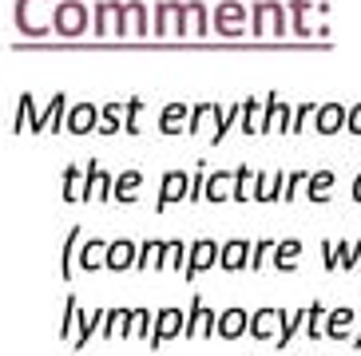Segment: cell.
<instances>
[{
	"label": "cell",
	"mask_w": 361,
	"mask_h": 356,
	"mask_svg": "<svg viewBox=\"0 0 361 356\" xmlns=\"http://www.w3.org/2000/svg\"><path fill=\"white\" fill-rule=\"evenodd\" d=\"M52 12H56V0H16L12 4V20H16V32L36 40V36L52 32Z\"/></svg>",
	"instance_id": "obj_1"
},
{
	"label": "cell",
	"mask_w": 361,
	"mask_h": 356,
	"mask_svg": "<svg viewBox=\"0 0 361 356\" xmlns=\"http://www.w3.org/2000/svg\"><path fill=\"white\" fill-rule=\"evenodd\" d=\"M87 28H92V4H84V0H56V12H52V32L56 36L80 40Z\"/></svg>",
	"instance_id": "obj_2"
},
{
	"label": "cell",
	"mask_w": 361,
	"mask_h": 356,
	"mask_svg": "<svg viewBox=\"0 0 361 356\" xmlns=\"http://www.w3.org/2000/svg\"><path fill=\"white\" fill-rule=\"evenodd\" d=\"M250 32H255L258 40L262 36H286L290 32L286 4H278V0H258V4H250Z\"/></svg>",
	"instance_id": "obj_3"
},
{
	"label": "cell",
	"mask_w": 361,
	"mask_h": 356,
	"mask_svg": "<svg viewBox=\"0 0 361 356\" xmlns=\"http://www.w3.org/2000/svg\"><path fill=\"white\" fill-rule=\"evenodd\" d=\"M250 4H238V0H223V4H214V16H211V28L226 40H238L246 28H250Z\"/></svg>",
	"instance_id": "obj_4"
},
{
	"label": "cell",
	"mask_w": 361,
	"mask_h": 356,
	"mask_svg": "<svg viewBox=\"0 0 361 356\" xmlns=\"http://www.w3.org/2000/svg\"><path fill=\"white\" fill-rule=\"evenodd\" d=\"M219 253H223V241L214 238H195L191 250H187V269H183V281H195L199 273L214 269L219 265Z\"/></svg>",
	"instance_id": "obj_5"
},
{
	"label": "cell",
	"mask_w": 361,
	"mask_h": 356,
	"mask_svg": "<svg viewBox=\"0 0 361 356\" xmlns=\"http://www.w3.org/2000/svg\"><path fill=\"white\" fill-rule=\"evenodd\" d=\"M187 341H207V336H219V313L202 305V297H191V309H187V329H183Z\"/></svg>",
	"instance_id": "obj_6"
},
{
	"label": "cell",
	"mask_w": 361,
	"mask_h": 356,
	"mask_svg": "<svg viewBox=\"0 0 361 356\" xmlns=\"http://www.w3.org/2000/svg\"><path fill=\"white\" fill-rule=\"evenodd\" d=\"M187 194H191V170H167V174L159 178V198H155V214H163L167 206H175V202H187Z\"/></svg>",
	"instance_id": "obj_7"
},
{
	"label": "cell",
	"mask_w": 361,
	"mask_h": 356,
	"mask_svg": "<svg viewBox=\"0 0 361 356\" xmlns=\"http://www.w3.org/2000/svg\"><path fill=\"white\" fill-rule=\"evenodd\" d=\"M211 20H207V4L199 0H179V12H175V36L187 40V36H207Z\"/></svg>",
	"instance_id": "obj_8"
},
{
	"label": "cell",
	"mask_w": 361,
	"mask_h": 356,
	"mask_svg": "<svg viewBox=\"0 0 361 356\" xmlns=\"http://www.w3.org/2000/svg\"><path fill=\"white\" fill-rule=\"evenodd\" d=\"M183 329H187V313L183 309H159L155 313V333H151V341H147V348L151 352H159L167 341H175V336H183Z\"/></svg>",
	"instance_id": "obj_9"
},
{
	"label": "cell",
	"mask_w": 361,
	"mask_h": 356,
	"mask_svg": "<svg viewBox=\"0 0 361 356\" xmlns=\"http://www.w3.org/2000/svg\"><path fill=\"white\" fill-rule=\"evenodd\" d=\"M286 309H278V305H262V309H255L250 313V336L255 341H278V333H282V325H286Z\"/></svg>",
	"instance_id": "obj_10"
},
{
	"label": "cell",
	"mask_w": 361,
	"mask_h": 356,
	"mask_svg": "<svg viewBox=\"0 0 361 356\" xmlns=\"http://www.w3.org/2000/svg\"><path fill=\"white\" fill-rule=\"evenodd\" d=\"M147 32H151L147 4H143V0H128L123 12H119V36L116 40H143Z\"/></svg>",
	"instance_id": "obj_11"
},
{
	"label": "cell",
	"mask_w": 361,
	"mask_h": 356,
	"mask_svg": "<svg viewBox=\"0 0 361 356\" xmlns=\"http://www.w3.org/2000/svg\"><path fill=\"white\" fill-rule=\"evenodd\" d=\"M44 135L40 127V103H36L32 91H20L16 95V115H12V135Z\"/></svg>",
	"instance_id": "obj_12"
},
{
	"label": "cell",
	"mask_w": 361,
	"mask_h": 356,
	"mask_svg": "<svg viewBox=\"0 0 361 356\" xmlns=\"http://www.w3.org/2000/svg\"><path fill=\"white\" fill-rule=\"evenodd\" d=\"M294 127V107L282 103L274 91L266 95V115H262V135H290Z\"/></svg>",
	"instance_id": "obj_13"
},
{
	"label": "cell",
	"mask_w": 361,
	"mask_h": 356,
	"mask_svg": "<svg viewBox=\"0 0 361 356\" xmlns=\"http://www.w3.org/2000/svg\"><path fill=\"white\" fill-rule=\"evenodd\" d=\"M68 135H96L99 131V103H72L64 119Z\"/></svg>",
	"instance_id": "obj_14"
},
{
	"label": "cell",
	"mask_w": 361,
	"mask_h": 356,
	"mask_svg": "<svg viewBox=\"0 0 361 356\" xmlns=\"http://www.w3.org/2000/svg\"><path fill=\"white\" fill-rule=\"evenodd\" d=\"M119 12H123V0H99V4H92V16H96L92 32H96L99 40L119 36Z\"/></svg>",
	"instance_id": "obj_15"
},
{
	"label": "cell",
	"mask_w": 361,
	"mask_h": 356,
	"mask_svg": "<svg viewBox=\"0 0 361 356\" xmlns=\"http://www.w3.org/2000/svg\"><path fill=\"white\" fill-rule=\"evenodd\" d=\"M84 170H87V178H84V202H107V198H111L116 178L107 174L96 158H92V163H84Z\"/></svg>",
	"instance_id": "obj_16"
},
{
	"label": "cell",
	"mask_w": 361,
	"mask_h": 356,
	"mask_svg": "<svg viewBox=\"0 0 361 356\" xmlns=\"http://www.w3.org/2000/svg\"><path fill=\"white\" fill-rule=\"evenodd\" d=\"M361 317L353 313V305H338V309H329L326 313V336L329 341H353V333H357V325Z\"/></svg>",
	"instance_id": "obj_17"
},
{
	"label": "cell",
	"mask_w": 361,
	"mask_h": 356,
	"mask_svg": "<svg viewBox=\"0 0 361 356\" xmlns=\"http://www.w3.org/2000/svg\"><path fill=\"white\" fill-rule=\"evenodd\" d=\"M250 250H255V241H246V238L223 241V253H219V269H226V273L250 269Z\"/></svg>",
	"instance_id": "obj_18"
},
{
	"label": "cell",
	"mask_w": 361,
	"mask_h": 356,
	"mask_svg": "<svg viewBox=\"0 0 361 356\" xmlns=\"http://www.w3.org/2000/svg\"><path fill=\"white\" fill-rule=\"evenodd\" d=\"M345 123H350V107L345 103H322L318 115H314L318 135H338V131H345Z\"/></svg>",
	"instance_id": "obj_19"
},
{
	"label": "cell",
	"mask_w": 361,
	"mask_h": 356,
	"mask_svg": "<svg viewBox=\"0 0 361 356\" xmlns=\"http://www.w3.org/2000/svg\"><path fill=\"white\" fill-rule=\"evenodd\" d=\"M139 190H143V170H119L116 174V186H111V202H119V206H131V202H139Z\"/></svg>",
	"instance_id": "obj_20"
},
{
	"label": "cell",
	"mask_w": 361,
	"mask_h": 356,
	"mask_svg": "<svg viewBox=\"0 0 361 356\" xmlns=\"http://www.w3.org/2000/svg\"><path fill=\"white\" fill-rule=\"evenodd\" d=\"M107 253H111V241L107 238H87L84 246H80V269L84 273L107 269Z\"/></svg>",
	"instance_id": "obj_21"
},
{
	"label": "cell",
	"mask_w": 361,
	"mask_h": 356,
	"mask_svg": "<svg viewBox=\"0 0 361 356\" xmlns=\"http://www.w3.org/2000/svg\"><path fill=\"white\" fill-rule=\"evenodd\" d=\"M191 107L195 103H167V107H163V111H159V135H187Z\"/></svg>",
	"instance_id": "obj_22"
},
{
	"label": "cell",
	"mask_w": 361,
	"mask_h": 356,
	"mask_svg": "<svg viewBox=\"0 0 361 356\" xmlns=\"http://www.w3.org/2000/svg\"><path fill=\"white\" fill-rule=\"evenodd\" d=\"M246 333H250V313H246V309L231 305V309L219 313V336H223V341H238V336H246Z\"/></svg>",
	"instance_id": "obj_23"
},
{
	"label": "cell",
	"mask_w": 361,
	"mask_h": 356,
	"mask_svg": "<svg viewBox=\"0 0 361 356\" xmlns=\"http://www.w3.org/2000/svg\"><path fill=\"white\" fill-rule=\"evenodd\" d=\"M202 202H234V170H211L207 174V190H202Z\"/></svg>",
	"instance_id": "obj_24"
},
{
	"label": "cell",
	"mask_w": 361,
	"mask_h": 356,
	"mask_svg": "<svg viewBox=\"0 0 361 356\" xmlns=\"http://www.w3.org/2000/svg\"><path fill=\"white\" fill-rule=\"evenodd\" d=\"M68 107H72V103H68V95H64V91H56L52 99H48V107L40 111V127L48 131V135H60V131H64Z\"/></svg>",
	"instance_id": "obj_25"
},
{
	"label": "cell",
	"mask_w": 361,
	"mask_h": 356,
	"mask_svg": "<svg viewBox=\"0 0 361 356\" xmlns=\"http://www.w3.org/2000/svg\"><path fill=\"white\" fill-rule=\"evenodd\" d=\"M139 262V246L131 238H116L111 241V253H107V269L111 273H123V269H135Z\"/></svg>",
	"instance_id": "obj_26"
},
{
	"label": "cell",
	"mask_w": 361,
	"mask_h": 356,
	"mask_svg": "<svg viewBox=\"0 0 361 356\" xmlns=\"http://www.w3.org/2000/svg\"><path fill=\"white\" fill-rule=\"evenodd\" d=\"M334 186H338V170H329V167H322V170H314L310 174V182H306V198L310 202H329V194H334Z\"/></svg>",
	"instance_id": "obj_27"
},
{
	"label": "cell",
	"mask_w": 361,
	"mask_h": 356,
	"mask_svg": "<svg viewBox=\"0 0 361 356\" xmlns=\"http://www.w3.org/2000/svg\"><path fill=\"white\" fill-rule=\"evenodd\" d=\"M104 321H107V309H92V313H84V309H80V321H75V325H80V333H75V341H72L75 352H80V348H84L96 333H104Z\"/></svg>",
	"instance_id": "obj_28"
},
{
	"label": "cell",
	"mask_w": 361,
	"mask_h": 356,
	"mask_svg": "<svg viewBox=\"0 0 361 356\" xmlns=\"http://www.w3.org/2000/svg\"><path fill=\"white\" fill-rule=\"evenodd\" d=\"M298 258H302V241H298V238H282L274 246L270 265H274V269H282V273H294L298 269Z\"/></svg>",
	"instance_id": "obj_29"
},
{
	"label": "cell",
	"mask_w": 361,
	"mask_h": 356,
	"mask_svg": "<svg viewBox=\"0 0 361 356\" xmlns=\"http://www.w3.org/2000/svg\"><path fill=\"white\" fill-rule=\"evenodd\" d=\"M151 12H155L151 32H155L159 40H167L171 32H175V12H179V0H159V4H151Z\"/></svg>",
	"instance_id": "obj_30"
},
{
	"label": "cell",
	"mask_w": 361,
	"mask_h": 356,
	"mask_svg": "<svg viewBox=\"0 0 361 356\" xmlns=\"http://www.w3.org/2000/svg\"><path fill=\"white\" fill-rule=\"evenodd\" d=\"M151 333H155V313H151V309H135L123 341H151Z\"/></svg>",
	"instance_id": "obj_31"
},
{
	"label": "cell",
	"mask_w": 361,
	"mask_h": 356,
	"mask_svg": "<svg viewBox=\"0 0 361 356\" xmlns=\"http://www.w3.org/2000/svg\"><path fill=\"white\" fill-rule=\"evenodd\" d=\"M96 135H123V103H99V131Z\"/></svg>",
	"instance_id": "obj_32"
},
{
	"label": "cell",
	"mask_w": 361,
	"mask_h": 356,
	"mask_svg": "<svg viewBox=\"0 0 361 356\" xmlns=\"http://www.w3.org/2000/svg\"><path fill=\"white\" fill-rule=\"evenodd\" d=\"M306 317H310V309H294V313L286 317V325H282V333H278V341H274L278 352H286L290 341H294V336L302 333V329H306Z\"/></svg>",
	"instance_id": "obj_33"
},
{
	"label": "cell",
	"mask_w": 361,
	"mask_h": 356,
	"mask_svg": "<svg viewBox=\"0 0 361 356\" xmlns=\"http://www.w3.org/2000/svg\"><path fill=\"white\" fill-rule=\"evenodd\" d=\"M163 250H167V241L147 238L143 246H139V262H135V269H163Z\"/></svg>",
	"instance_id": "obj_34"
},
{
	"label": "cell",
	"mask_w": 361,
	"mask_h": 356,
	"mask_svg": "<svg viewBox=\"0 0 361 356\" xmlns=\"http://www.w3.org/2000/svg\"><path fill=\"white\" fill-rule=\"evenodd\" d=\"M255 182H258L255 167H234V202H255Z\"/></svg>",
	"instance_id": "obj_35"
},
{
	"label": "cell",
	"mask_w": 361,
	"mask_h": 356,
	"mask_svg": "<svg viewBox=\"0 0 361 356\" xmlns=\"http://www.w3.org/2000/svg\"><path fill=\"white\" fill-rule=\"evenodd\" d=\"M187 250H191V241L171 238L167 250H163V269H171V273H179L183 277V269H187Z\"/></svg>",
	"instance_id": "obj_36"
},
{
	"label": "cell",
	"mask_w": 361,
	"mask_h": 356,
	"mask_svg": "<svg viewBox=\"0 0 361 356\" xmlns=\"http://www.w3.org/2000/svg\"><path fill=\"white\" fill-rule=\"evenodd\" d=\"M75 246H80V226H72L64 238V250H60V277L72 281L75 277Z\"/></svg>",
	"instance_id": "obj_37"
},
{
	"label": "cell",
	"mask_w": 361,
	"mask_h": 356,
	"mask_svg": "<svg viewBox=\"0 0 361 356\" xmlns=\"http://www.w3.org/2000/svg\"><path fill=\"white\" fill-rule=\"evenodd\" d=\"M262 115H266V99H243V131L246 135H262Z\"/></svg>",
	"instance_id": "obj_38"
},
{
	"label": "cell",
	"mask_w": 361,
	"mask_h": 356,
	"mask_svg": "<svg viewBox=\"0 0 361 356\" xmlns=\"http://www.w3.org/2000/svg\"><path fill=\"white\" fill-rule=\"evenodd\" d=\"M131 313L135 309H107V321H104V341H111V336H123L128 333V325H131Z\"/></svg>",
	"instance_id": "obj_39"
},
{
	"label": "cell",
	"mask_w": 361,
	"mask_h": 356,
	"mask_svg": "<svg viewBox=\"0 0 361 356\" xmlns=\"http://www.w3.org/2000/svg\"><path fill=\"white\" fill-rule=\"evenodd\" d=\"M84 167H64V202H84Z\"/></svg>",
	"instance_id": "obj_40"
},
{
	"label": "cell",
	"mask_w": 361,
	"mask_h": 356,
	"mask_svg": "<svg viewBox=\"0 0 361 356\" xmlns=\"http://www.w3.org/2000/svg\"><path fill=\"white\" fill-rule=\"evenodd\" d=\"M306 309H310V317H306V336H310V341H322V336H326V313H329V309H326L322 301H310Z\"/></svg>",
	"instance_id": "obj_41"
},
{
	"label": "cell",
	"mask_w": 361,
	"mask_h": 356,
	"mask_svg": "<svg viewBox=\"0 0 361 356\" xmlns=\"http://www.w3.org/2000/svg\"><path fill=\"white\" fill-rule=\"evenodd\" d=\"M338 253V269H357L361 265V241H334Z\"/></svg>",
	"instance_id": "obj_42"
},
{
	"label": "cell",
	"mask_w": 361,
	"mask_h": 356,
	"mask_svg": "<svg viewBox=\"0 0 361 356\" xmlns=\"http://www.w3.org/2000/svg\"><path fill=\"white\" fill-rule=\"evenodd\" d=\"M143 111H147V103H143L139 95H131L128 103H123V135H139V119H143Z\"/></svg>",
	"instance_id": "obj_43"
},
{
	"label": "cell",
	"mask_w": 361,
	"mask_h": 356,
	"mask_svg": "<svg viewBox=\"0 0 361 356\" xmlns=\"http://www.w3.org/2000/svg\"><path fill=\"white\" fill-rule=\"evenodd\" d=\"M75 321H80V301H75V293H68L64 321H60V341H75Z\"/></svg>",
	"instance_id": "obj_44"
},
{
	"label": "cell",
	"mask_w": 361,
	"mask_h": 356,
	"mask_svg": "<svg viewBox=\"0 0 361 356\" xmlns=\"http://www.w3.org/2000/svg\"><path fill=\"white\" fill-rule=\"evenodd\" d=\"M274 238H258L255 250H250V269H262V265H270V258H274Z\"/></svg>",
	"instance_id": "obj_45"
},
{
	"label": "cell",
	"mask_w": 361,
	"mask_h": 356,
	"mask_svg": "<svg viewBox=\"0 0 361 356\" xmlns=\"http://www.w3.org/2000/svg\"><path fill=\"white\" fill-rule=\"evenodd\" d=\"M310 174H314V170H290V174H286V190H282V202H294L298 190L310 182Z\"/></svg>",
	"instance_id": "obj_46"
},
{
	"label": "cell",
	"mask_w": 361,
	"mask_h": 356,
	"mask_svg": "<svg viewBox=\"0 0 361 356\" xmlns=\"http://www.w3.org/2000/svg\"><path fill=\"white\" fill-rule=\"evenodd\" d=\"M211 115H214V103H195L191 107V123H187V135H199L202 123H211Z\"/></svg>",
	"instance_id": "obj_47"
},
{
	"label": "cell",
	"mask_w": 361,
	"mask_h": 356,
	"mask_svg": "<svg viewBox=\"0 0 361 356\" xmlns=\"http://www.w3.org/2000/svg\"><path fill=\"white\" fill-rule=\"evenodd\" d=\"M207 163H195V170H191V194H187V202H202V190H207Z\"/></svg>",
	"instance_id": "obj_48"
},
{
	"label": "cell",
	"mask_w": 361,
	"mask_h": 356,
	"mask_svg": "<svg viewBox=\"0 0 361 356\" xmlns=\"http://www.w3.org/2000/svg\"><path fill=\"white\" fill-rule=\"evenodd\" d=\"M318 107H322V103H298V107H294V127H290V135H302V127L318 115Z\"/></svg>",
	"instance_id": "obj_49"
},
{
	"label": "cell",
	"mask_w": 361,
	"mask_h": 356,
	"mask_svg": "<svg viewBox=\"0 0 361 356\" xmlns=\"http://www.w3.org/2000/svg\"><path fill=\"white\" fill-rule=\"evenodd\" d=\"M322 265H326L329 273L338 269V253H334V241H322Z\"/></svg>",
	"instance_id": "obj_50"
},
{
	"label": "cell",
	"mask_w": 361,
	"mask_h": 356,
	"mask_svg": "<svg viewBox=\"0 0 361 356\" xmlns=\"http://www.w3.org/2000/svg\"><path fill=\"white\" fill-rule=\"evenodd\" d=\"M345 131H350V135H361V103L350 107V123H345Z\"/></svg>",
	"instance_id": "obj_51"
},
{
	"label": "cell",
	"mask_w": 361,
	"mask_h": 356,
	"mask_svg": "<svg viewBox=\"0 0 361 356\" xmlns=\"http://www.w3.org/2000/svg\"><path fill=\"white\" fill-rule=\"evenodd\" d=\"M353 202H361V174L353 178Z\"/></svg>",
	"instance_id": "obj_52"
},
{
	"label": "cell",
	"mask_w": 361,
	"mask_h": 356,
	"mask_svg": "<svg viewBox=\"0 0 361 356\" xmlns=\"http://www.w3.org/2000/svg\"><path fill=\"white\" fill-rule=\"evenodd\" d=\"M353 348H361V321H357V333H353V341H350Z\"/></svg>",
	"instance_id": "obj_53"
}]
</instances>
